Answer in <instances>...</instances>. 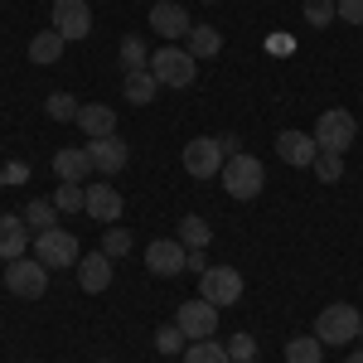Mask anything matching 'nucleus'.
<instances>
[{
	"mask_svg": "<svg viewBox=\"0 0 363 363\" xmlns=\"http://www.w3.org/2000/svg\"><path fill=\"white\" fill-rule=\"evenodd\" d=\"M218 179H223V189L233 199L247 203V199H257L262 189H267V165H262L257 155H247V150H238V155L223 160V174H218Z\"/></svg>",
	"mask_w": 363,
	"mask_h": 363,
	"instance_id": "obj_1",
	"label": "nucleus"
},
{
	"mask_svg": "<svg viewBox=\"0 0 363 363\" xmlns=\"http://www.w3.org/2000/svg\"><path fill=\"white\" fill-rule=\"evenodd\" d=\"M150 73H155L160 87H189L199 78V58L189 49H179V44H165V49L150 54Z\"/></svg>",
	"mask_w": 363,
	"mask_h": 363,
	"instance_id": "obj_2",
	"label": "nucleus"
},
{
	"mask_svg": "<svg viewBox=\"0 0 363 363\" xmlns=\"http://www.w3.org/2000/svg\"><path fill=\"white\" fill-rule=\"evenodd\" d=\"M363 335V315L349 301H335V306L320 310V320H315V339L320 344H354Z\"/></svg>",
	"mask_w": 363,
	"mask_h": 363,
	"instance_id": "obj_3",
	"label": "nucleus"
},
{
	"mask_svg": "<svg viewBox=\"0 0 363 363\" xmlns=\"http://www.w3.org/2000/svg\"><path fill=\"white\" fill-rule=\"evenodd\" d=\"M315 145L320 150H335V155H344L349 145H354V136H359V121H354V112H344V107H330V112H320V121H315Z\"/></svg>",
	"mask_w": 363,
	"mask_h": 363,
	"instance_id": "obj_4",
	"label": "nucleus"
},
{
	"mask_svg": "<svg viewBox=\"0 0 363 363\" xmlns=\"http://www.w3.org/2000/svg\"><path fill=\"white\" fill-rule=\"evenodd\" d=\"M5 286H10L15 301H39L49 291V267L39 257H20V262L5 267Z\"/></svg>",
	"mask_w": 363,
	"mask_h": 363,
	"instance_id": "obj_5",
	"label": "nucleus"
},
{
	"mask_svg": "<svg viewBox=\"0 0 363 363\" xmlns=\"http://www.w3.org/2000/svg\"><path fill=\"white\" fill-rule=\"evenodd\" d=\"M34 257L44 262V267H78V238L73 233H63V228H49V233H34Z\"/></svg>",
	"mask_w": 363,
	"mask_h": 363,
	"instance_id": "obj_6",
	"label": "nucleus"
},
{
	"mask_svg": "<svg viewBox=\"0 0 363 363\" xmlns=\"http://www.w3.org/2000/svg\"><path fill=\"white\" fill-rule=\"evenodd\" d=\"M199 296L203 301H213V306H238L242 301V272L238 267H208L203 277H199Z\"/></svg>",
	"mask_w": 363,
	"mask_h": 363,
	"instance_id": "obj_7",
	"label": "nucleus"
},
{
	"mask_svg": "<svg viewBox=\"0 0 363 363\" xmlns=\"http://www.w3.org/2000/svg\"><path fill=\"white\" fill-rule=\"evenodd\" d=\"M174 325L184 330V339H189V344H194V339H213V330H218V306H213V301H203V296L179 301Z\"/></svg>",
	"mask_w": 363,
	"mask_h": 363,
	"instance_id": "obj_8",
	"label": "nucleus"
},
{
	"mask_svg": "<svg viewBox=\"0 0 363 363\" xmlns=\"http://www.w3.org/2000/svg\"><path fill=\"white\" fill-rule=\"evenodd\" d=\"M223 145L213 136H194L189 145H184V169L194 174V179H213V174H223Z\"/></svg>",
	"mask_w": 363,
	"mask_h": 363,
	"instance_id": "obj_9",
	"label": "nucleus"
},
{
	"mask_svg": "<svg viewBox=\"0 0 363 363\" xmlns=\"http://www.w3.org/2000/svg\"><path fill=\"white\" fill-rule=\"evenodd\" d=\"M150 29H155L165 44H179V39H189L194 20H189L184 5H174V0H155V5H150Z\"/></svg>",
	"mask_w": 363,
	"mask_h": 363,
	"instance_id": "obj_10",
	"label": "nucleus"
},
{
	"mask_svg": "<svg viewBox=\"0 0 363 363\" xmlns=\"http://www.w3.org/2000/svg\"><path fill=\"white\" fill-rule=\"evenodd\" d=\"M184 262H189V247H184L179 238H155V242L145 247V267H150V277H179Z\"/></svg>",
	"mask_w": 363,
	"mask_h": 363,
	"instance_id": "obj_11",
	"label": "nucleus"
},
{
	"mask_svg": "<svg viewBox=\"0 0 363 363\" xmlns=\"http://www.w3.org/2000/svg\"><path fill=\"white\" fill-rule=\"evenodd\" d=\"M54 29L73 44V39H87L92 34V10L87 0H54Z\"/></svg>",
	"mask_w": 363,
	"mask_h": 363,
	"instance_id": "obj_12",
	"label": "nucleus"
},
{
	"mask_svg": "<svg viewBox=\"0 0 363 363\" xmlns=\"http://www.w3.org/2000/svg\"><path fill=\"white\" fill-rule=\"evenodd\" d=\"M87 160H92L97 174H116V169L131 160V145L121 136H97V140H87Z\"/></svg>",
	"mask_w": 363,
	"mask_h": 363,
	"instance_id": "obj_13",
	"label": "nucleus"
},
{
	"mask_svg": "<svg viewBox=\"0 0 363 363\" xmlns=\"http://www.w3.org/2000/svg\"><path fill=\"white\" fill-rule=\"evenodd\" d=\"M83 213H92V223H107V228H112L116 218L126 213V199H121V189H112V184H92V189H87Z\"/></svg>",
	"mask_w": 363,
	"mask_h": 363,
	"instance_id": "obj_14",
	"label": "nucleus"
},
{
	"mask_svg": "<svg viewBox=\"0 0 363 363\" xmlns=\"http://www.w3.org/2000/svg\"><path fill=\"white\" fill-rule=\"evenodd\" d=\"M29 247H34V238H29L25 213H20V218L5 213V218H0V262H20Z\"/></svg>",
	"mask_w": 363,
	"mask_h": 363,
	"instance_id": "obj_15",
	"label": "nucleus"
},
{
	"mask_svg": "<svg viewBox=\"0 0 363 363\" xmlns=\"http://www.w3.org/2000/svg\"><path fill=\"white\" fill-rule=\"evenodd\" d=\"M277 155L286 160V165H296V169H310L315 155H320V145H315V136H306V131H281L277 136Z\"/></svg>",
	"mask_w": 363,
	"mask_h": 363,
	"instance_id": "obj_16",
	"label": "nucleus"
},
{
	"mask_svg": "<svg viewBox=\"0 0 363 363\" xmlns=\"http://www.w3.org/2000/svg\"><path fill=\"white\" fill-rule=\"evenodd\" d=\"M78 286H83L87 296L107 291V286H112V257H107V252H87V257H78Z\"/></svg>",
	"mask_w": 363,
	"mask_h": 363,
	"instance_id": "obj_17",
	"label": "nucleus"
},
{
	"mask_svg": "<svg viewBox=\"0 0 363 363\" xmlns=\"http://www.w3.org/2000/svg\"><path fill=\"white\" fill-rule=\"evenodd\" d=\"M54 174L63 184H83L92 174V160H87V145H68V150H54Z\"/></svg>",
	"mask_w": 363,
	"mask_h": 363,
	"instance_id": "obj_18",
	"label": "nucleus"
},
{
	"mask_svg": "<svg viewBox=\"0 0 363 363\" xmlns=\"http://www.w3.org/2000/svg\"><path fill=\"white\" fill-rule=\"evenodd\" d=\"M78 126L87 131V140L116 136V112H112V107H102V102H92V107H78Z\"/></svg>",
	"mask_w": 363,
	"mask_h": 363,
	"instance_id": "obj_19",
	"label": "nucleus"
},
{
	"mask_svg": "<svg viewBox=\"0 0 363 363\" xmlns=\"http://www.w3.org/2000/svg\"><path fill=\"white\" fill-rule=\"evenodd\" d=\"M63 49H68V39H63L58 29H39V34L29 39V58H34L39 68H49V63H58V58H63Z\"/></svg>",
	"mask_w": 363,
	"mask_h": 363,
	"instance_id": "obj_20",
	"label": "nucleus"
},
{
	"mask_svg": "<svg viewBox=\"0 0 363 363\" xmlns=\"http://www.w3.org/2000/svg\"><path fill=\"white\" fill-rule=\"evenodd\" d=\"M121 92H126V102H131V107H150V102H155V92H160V83H155V73H150V68H131Z\"/></svg>",
	"mask_w": 363,
	"mask_h": 363,
	"instance_id": "obj_21",
	"label": "nucleus"
},
{
	"mask_svg": "<svg viewBox=\"0 0 363 363\" xmlns=\"http://www.w3.org/2000/svg\"><path fill=\"white\" fill-rule=\"evenodd\" d=\"M189 54L194 58H218L223 54V34L213 25H194L189 29Z\"/></svg>",
	"mask_w": 363,
	"mask_h": 363,
	"instance_id": "obj_22",
	"label": "nucleus"
},
{
	"mask_svg": "<svg viewBox=\"0 0 363 363\" xmlns=\"http://www.w3.org/2000/svg\"><path fill=\"white\" fill-rule=\"evenodd\" d=\"M286 363H325V344H320L315 335L286 339Z\"/></svg>",
	"mask_w": 363,
	"mask_h": 363,
	"instance_id": "obj_23",
	"label": "nucleus"
},
{
	"mask_svg": "<svg viewBox=\"0 0 363 363\" xmlns=\"http://www.w3.org/2000/svg\"><path fill=\"white\" fill-rule=\"evenodd\" d=\"M208 238H213V228L203 223L199 213H189V218H179V242L194 252V247H208Z\"/></svg>",
	"mask_w": 363,
	"mask_h": 363,
	"instance_id": "obj_24",
	"label": "nucleus"
},
{
	"mask_svg": "<svg viewBox=\"0 0 363 363\" xmlns=\"http://www.w3.org/2000/svg\"><path fill=\"white\" fill-rule=\"evenodd\" d=\"M54 199H29L25 203V223L34 228V233H49V228H54Z\"/></svg>",
	"mask_w": 363,
	"mask_h": 363,
	"instance_id": "obj_25",
	"label": "nucleus"
},
{
	"mask_svg": "<svg viewBox=\"0 0 363 363\" xmlns=\"http://www.w3.org/2000/svg\"><path fill=\"white\" fill-rule=\"evenodd\" d=\"M184 363H233V359H228L223 344H213V339H194V344L184 349Z\"/></svg>",
	"mask_w": 363,
	"mask_h": 363,
	"instance_id": "obj_26",
	"label": "nucleus"
},
{
	"mask_svg": "<svg viewBox=\"0 0 363 363\" xmlns=\"http://www.w3.org/2000/svg\"><path fill=\"white\" fill-rule=\"evenodd\" d=\"M310 169L320 174V184H339V179H344V155H335V150H320Z\"/></svg>",
	"mask_w": 363,
	"mask_h": 363,
	"instance_id": "obj_27",
	"label": "nucleus"
},
{
	"mask_svg": "<svg viewBox=\"0 0 363 363\" xmlns=\"http://www.w3.org/2000/svg\"><path fill=\"white\" fill-rule=\"evenodd\" d=\"M83 203H87L83 184H58V189H54V208H58V213H78Z\"/></svg>",
	"mask_w": 363,
	"mask_h": 363,
	"instance_id": "obj_28",
	"label": "nucleus"
},
{
	"mask_svg": "<svg viewBox=\"0 0 363 363\" xmlns=\"http://www.w3.org/2000/svg\"><path fill=\"white\" fill-rule=\"evenodd\" d=\"M330 20H339V5H335V0H306V25L310 29H325Z\"/></svg>",
	"mask_w": 363,
	"mask_h": 363,
	"instance_id": "obj_29",
	"label": "nucleus"
},
{
	"mask_svg": "<svg viewBox=\"0 0 363 363\" xmlns=\"http://www.w3.org/2000/svg\"><path fill=\"white\" fill-rule=\"evenodd\" d=\"M44 107H49V116H54V121H78V107H83V102H78L73 92H54Z\"/></svg>",
	"mask_w": 363,
	"mask_h": 363,
	"instance_id": "obj_30",
	"label": "nucleus"
},
{
	"mask_svg": "<svg viewBox=\"0 0 363 363\" xmlns=\"http://www.w3.org/2000/svg\"><path fill=\"white\" fill-rule=\"evenodd\" d=\"M155 349H160V354H184L189 339H184L179 325H160V330H155Z\"/></svg>",
	"mask_w": 363,
	"mask_h": 363,
	"instance_id": "obj_31",
	"label": "nucleus"
},
{
	"mask_svg": "<svg viewBox=\"0 0 363 363\" xmlns=\"http://www.w3.org/2000/svg\"><path fill=\"white\" fill-rule=\"evenodd\" d=\"M121 63H126V73H131V68H150V54H145V44H140L136 34L121 39Z\"/></svg>",
	"mask_w": 363,
	"mask_h": 363,
	"instance_id": "obj_32",
	"label": "nucleus"
},
{
	"mask_svg": "<svg viewBox=\"0 0 363 363\" xmlns=\"http://www.w3.org/2000/svg\"><path fill=\"white\" fill-rule=\"evenodd\" d=\"M223 349H228V359H233V363H252V359H257V339H252L247 330H242V335H233Z\"/></svg>",
	"mask_w": 363,
	"mask_h": 363,
	"instance_id": "obj_33",
	"label": "nucleus"
},
{
	"mask_svg": "<svg viewBox=\"0 0 363 363\" xmlns=\"http://www.w3.org/2000/svg\"><path fill=\"white\" fill-rule=\"evenodd\" d=\"M102 252H107V257H126V252H131V233H126V228H107V238H102Z\"/></svg>",
	"mask_w": 363,
	"mask_h": 363,
	"instance_id": "obj_34",
	"label": "nucleus"
},
{
	"mask_svg": "<svg viewBox=\"0 0 363 363\" xmlns=\"http://www.w3.org/2000/svg\"><path fill=\"white\" fill-rule=\"evenodd\" d=\"M339 20L344 25H363V0H339Z\"/></svg>",
	"mask_w": 363,
	"mask_h": 363,
	"instance_id": "obj_35",
	"label": "nucleus"
},
{
	"mask_svg": "<svg viewBox=\"0 0 363 363\" xmlns=\"http://www.w3.org/2000/svg\"><path fill=\"white\" fill-rule=\"evenodd\" d=\"M25 179H29V165H20V160L0 169V184H25Z\"/></svg>",
	"mask_w": 363,
	"mask_h": 363,
	"instance_id": "obj_36",
	"label": "nucleus"
},
{
	"mask_svg": "<svg viewBox=\"0 0 363 363\" xmlns=\"http://www.w3.org/2000/svg\"><path fill=\"white\" fill-rule=\"evenodd\" d=\"M184 272H194V277H203V272H208V247H194V252H189Z\"/></svg>",
	"mask_w": 363,
	"mask_h": 363,
	"instance_id": "obj_37",
	"label": "nucleus"
},
{
	"mask_svg": "<svg viewBox=\"0 0 363 363\" xmlns=\"http://www.w3.org/2000/svg\"><path fill=\"white\" fill-rule=\"evenodd\" d=\"M349 363H363V349H354V354H349Z\"/></svg>",
	"mask_w": 363,
	"mask_h": 363,
	"instance_id": "obj_38",
	"label": "nucleus"
},
{
	"mask_svg": "<svg viewBox=\"0 0 363 363\" xmlns=\"http://www.w3.org/2000/svg\"><path fill=\"white\" fill-rule=\"evenodd\" d=\"M203 5H213V0H203Z\"/></svg>",
	"mask_w": 363,
	"mask_h": 363,
	"instance_id": "obj_39",
	"label": "nucleus"
},
{
	"mask_svg": "<svg viewBox=\"0 0 363 363\" xmlns=\"http://www.w3.org/2000/svg\"><path fill=\"white\" fill-rule=\"evenodd\" d=\"M102 363H112V359H102Z\"/></svg>",
	"mask_w": 363,
	"mask_h": 363,
	"instance_id": "obj_40",
	"label": "nucleus"
}]
</instances>
